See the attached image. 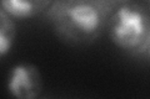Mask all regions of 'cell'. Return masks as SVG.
<instances>
[{
  "label": "cell",
  "mask_w": 150,
  "mask_h": 99,
  "mask_svg": "<svg viewBox=\"0 0 150 99\" xmlns=\"http://www.w3.org/2000/svg\"><path fill=\"white\" fill-rule=\"evenodd\" d=\"M46 19L59 39L89 45L106 30L110 12L96 0H54Z\"/></svg>",
  "instance_id": "1"
},
{
  "label": "cell",
  "mask_w": 150,
  "mask_h": 99,
  "mask_svg": "<svg viewBox=\"0 0 150 99\" xmlns=\"http://www.w3.org/2000/svg\"><path fill=\"white\" fill-rule=\"evenodd\" d=\"M106 30L118 48L131 55H143L150 36V14L139 4L125 3L110 14Z\"/></svg>",
  "instance_id": "2"
},
{
  "label": "cell",
  "mask_w": 150,
  "mask_h": 99,
  "mask_svg": "<svg viewBox=\"0 0 150 99\" xmlns=\"http://www.w3.org/2000/svg\"><path fill=\"white\" fill-rule=\"evenodd\" d=\"M44 82L35 64L21 62L13 66L6 79L9 96L16 99H35L43 92Z\"/></svg>",
  "instance_id": "3"
},
{
  "label": "cell",
  "mask_w": 150,
  "mask_h": 99,
  "mask_svg": "<svg viewBox=\"0 0 150 99\" xmlns=\"http://www.w3.org/2000/svg\"><path fill=\"white\" fill-rule=\"evenodd\" d=\"M54 0H0V9L15 20H28L46 12Z\"/></svg>",
  "instance_id": "4"
},
{
  "label": "cell",
  "mask_w": 150,
  "mask_h": 99,
  "mask_svg": "<svg viewBox=\"0 0 150 99\" xmlns=\"http://www.w3.org/2000/svg\"><path fill=\"white\" fill-rule=\"evenodd\" d=\"M16 39L15 19L0 9V58L10 53Z\"/></svg>",
  "instance_id": "5"
},
{
  "label": "cell",
  "mask_w": 150,
  "mask_h": 99,
  "mask_svg": "<svg viewBox=\"0 0 150 99\" xmlns=\"http://www.w3.org/2000/svg\"><path fill=\"white\" fill-rule=\"evenodd\" d=\"M96 1L100 3L101 5L111 14L118 6L123 5V4H125V3H129L130 0H96Z\"/></svg>",
  "instance_id": "6"
},
{
  "label": "cell",
  "mask_w": 150,
  "mask_h": 99,
  "mask_svg": "<svg viewBox=\"0 0 150 99\" xmlns=\"http://www.w3.org/2000/svg\"><path fill=\"white\" fill-rule=\"evenodd\" d=\"M145 55L148 56V58L150 60V36H149V41H148V47H146V52H145Z\"/></svg>",
  "instance_id": "7"
},
{
  "label": "cell",
  "mask_w": 150,
  "mask_h": 99,
  "mask_svg": "<svg viewBox=\"0 0 150 99\" xmlns=\"http://www.w3.org/2000/svg\"><path fill=\"white\" fill-rule=\"evenodd\" d=\"M149 1H150V0H149Z\"/></svg>",
  "instance_id": "8"
}]
</instances>
